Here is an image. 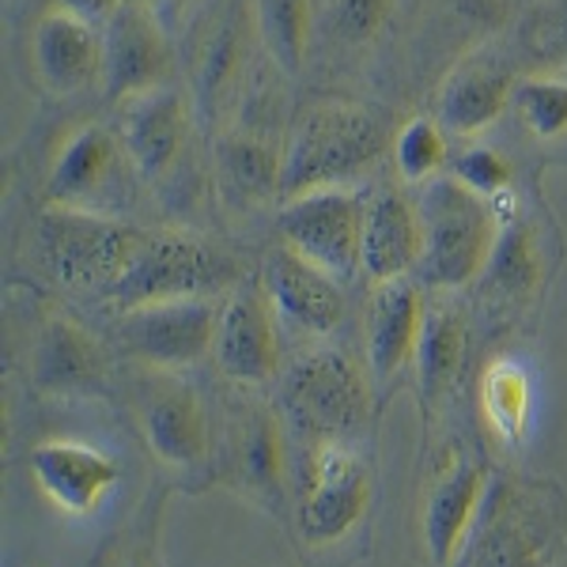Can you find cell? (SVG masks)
Wrapping results in <instances>:
<instances>
[{"label": "cell", "instance_id": "6da1fadb", "mask_svg": "<svg viewBox=\"0 0 567 567\" xmlns=\"http://www.w3.org/2000/svg\"><path fill=\"white\" fill-rule=\"evenodd\" d=\"M567 537V499L553 481L488 484L470 542L454 567H553Z\"/></svg>", "mask_w": 567, "mask_h": 567}, {"label": "cell", "instance_id": "7a4b0ae2", "mask_svg": "<svg viewBox=\"0 0 567 567\" xmlns=\"http://www.w3.org/2000/svg\"><path fill=\"white\" fill-rule=\"evenodd\" d=\"M416 208L424 224L416 277L439 291H458L481 280L503 235L496 200L481 197L454 175H435L420 186Z\"/></svg>", "mask_w": 567, "mask_h": 567}, {"label": "cell", "instance_id": "3957f363", "mask_svg": "<svg viewBox=\"0 0 567 567\" xmlns=\"http://www.w3.org/2000/svg\"><path fill=\"white\" fill-rule=\"evenodd\" d=\"M386 152V125L355 103H318L296 122L284 144L280 197H303L310 189L349 186Z\"/></svg>", "mask_w": 567, "mask_h": 567}, {"label": "cell", "instance_id": "277c9868", "mask_svg": "<svg viewBox=\"0 0 567 567\" xmlns=\"http://www.w3.org/2000/svg\"><path fill=\"white\" fill-rule=\"evenodd\" d=\"M374 409V374L349 352L310 349L280 371V413L299 443L352 439Z\"/></svg>", "mask_w": 567, "mask_h": 567}, {"label": "cell", "instance_id": "5b68a950", "mask_svg": "<svg viewBox=\"0 0 567 567\" xmlns=\"http://www.w3.org/2000/svg\"><path fill=\"white\" fill-rule=\"evenodd\" d=\"M148 235L110 213L45 205L39 219V250L50 277L76 291H110L122 284Z\"/></svg>", "mask_w": 567, "mask_h": 567}, {"label": "cell", "instance_id": "8992f818", "mask_svg": "<svg viewBox=\"0 0 567 567\" xmlns=\"http://www.w3.org/2000/svg\"><path fill=\"white\" fill-rule=\"evenodd\" d=\"M299 458V507L296 526L303 545L333 548L360 529L368 518L374 484L368 462L349 439H326V443H307Z\"/></svg>", "mask_w": 567, "mask_h": 567}, {"label": "cell", "instance_id": "52a82bcc", "mask_svg": "<svg viewBox=\"0 0 567 567\" xmlns=\"http://www.w3.org/2000/svg\"><path fill=\"white\" fill-rule=\"evenodd\" d=\"M239 280V261L216 243L186 231L148 235L122 277L110 303L117 310H133L144 303H175V299H216Z\"/></svg>", "mask_w": 567, "mask_h": 567}, {"label": "cell", "instance_id": "ba28073f", "mask_svg": "<svg viewBox=\"0 0 567 567\" xmlns=\"http://www.w3.org/2000/svg\"><path fill=\"white\" fill-rule=\"evenodd\" d=\"M363 213L368 200L349 186L310 189L303 197L284 200L280 239L299 258L344 284L363 272Z\"/></svg>", "mask_w": 567, "mask_h": 567}, {"label": "cell", "instance_id": "9c48e42d", "mask_svg": "<svg viewBox=\"0 0 567 567\" xmlns=\"http://www.w3.org/2000/svg\"><path fill=\"white\" fill-rule=\"evenodd\" d=\"M216 299H175L122 310L114 326L117 349L148 371H186L216 344Z\"/></svg>", "mask_w": 567, "mask_h": 567}, {"label": "cell", "instance_id": "30bf717a", "mask_svg": "<svg viewBox=\"0 0 567 567\" xmlns=\"http://www.w3.org/2000/svg\"><path fill=\"white\" fill-rule=\"evenodd\" d=\"M288 420L265 401H243L231 409L227 427V481L231 488L258 503L269 515L288 507Z\"/></svg>", "mask_w": 567, "mask_h": 567}, {"label": "cell", "instance_id": "8fae6325", "mask_svg": "<svg viewBox=\"0 0 567 567\" xmlns=\"http://www.w3.org/2000/svg\"><path fill=\"white\" fill-rule=\"evenodd\" d=\"M141 435L155 462L175 473H197L213 454V427H208L205 401L194 382L178 379V371H148L136 401Z\"/></svg>", "mask_w": 567, "mask_h": 567}, {"label": "cell", "instance_id": "7c38bea8", "mask_svg": "<svg viewBox=\"0 0 567 567\" xmlns=\"http://www.w3.org/2000/svg\"><path fill=\"white\" fill-rule=\"evenodd\" d=\"M106 39V72L103 84L114 106L159 91L175 76V45L155 8L141 0H122L103 23Z\"/></svg>", "mask_w": 567, "mask_h": 567}, {"label": "cell", "instance_id": "4fadbf2b", "mask_svg": "<svg viewBox=\"0 0 567 567\" xmlns=\"http://www.w3.org/2000/svg\"><path fill=\"white\" fill-rule=\"evenodd\" d=\"M280 318L272 310L265 288H239L219 307L216 329V368L235 386H265L284 371V344H280Z\"/></svg>", "mask_w": 567, "mask_h": 567}, {"label": "cell", "instance_id": "5bb4252c", "mask_svg": "<svg viewBox=\"0 0 567 567\" xmlns=\"http://www.w3.org/2000/svg\"><path fill=\"white\" fill-rule=\"evenodd\" d=\"M122 144L133 167L152 186H167L178 175L194 141V110L175 84L122 103Z\"/></svg>", "mask_w": 567, "mask_h": 567}, {"label": "cell", "instance_id": "9a60e30c", "mask_svg": "<svg viewBox=\"0 0 567 567\" xmlns=\"http://www.w3.org/2000/svg\"><path fill=\"white\" fill-rule=\"evenodd\" d=\"M488 484V470L465 451H451L435 470L424 496V518H420L432 567L458 564L462 548L470 542L473 526H477Z\"/></svg>", "mask_w": 567, "mask_h": 567}, {"label": "cell", "instance_id": "2e32d148", "mask_svg": "<svg viewBox=\"0 0 567 567\" xmlns=\"http://www.w3.org/2000/svg\"><path fill=\"white\" fill-rule=\"evenodd\" d=\"M122 155H130L122 133L99 122L80 125L53 155L50 175H45V205L106 213V200L122 182Z\"/></svg>", "mask_w": 567, "mask_h": 567}, {"label": "cell", "instance_id": "e0dca14e", "mask_svg": "<svg viewBox=\"0 0 567 567\" xmlns=\"http://www.w3.org/2000/svg\"><path fill=\"white\" fill-rule=\"evenodd\" d=\"M31 477L61 515L87 518L117 488V462L76 439H45L31 451Z\"/></svg>", "mask_w": 567, "mask_h": 567}, {"label": "cell", "instance_id": "ac0fdd59", "mask_svg": "<svg viewBox=\"0 0 567 567\" xmlns=\"http://www.w3.org/2000/svg\"><path fill=\"white\" fill-rule=\"evenodd\" d=\"M34 386L50 398H95L110 379L106 344L69 315H50L31 355Z\"/></svg>", "mask_w": 567, "mask_h": 567}, {"label": "cell", "instance_id": "d6986e66", "mask_svg": "<svg viewBox=\"0 0 567 567\" xmlns=\"http://www.w3.org/2000/svg\"><path fill=\"white\" fill-rule=\"evenodd\" d=\"M261 288H265V296H269L280 322L299 329V333H307V337L333 333L344 318L341 280H333L329 272L318 269V265L299 258L288 246H277V250L265 258Z\"/></svg>", "mask_w": 567, "mask_h": 567}, {"label": "cell", "instance_id": "ffe728a7", "mask_svg": "<svg viewBox=\"0 0 567 567\" xmlns=\"http://www.w3.org/2000/svg\"><path fill=\"white\" fill-rule=\"evenodd\" d=\"M34 69L53 95H80L106 72V39L84 16L53 8L34 31Z\"/></svg>", "mask_w": 567, "mask_h": 567}, {"label": "cell", "instance_id": "44dd1931", "mask_svg": "<svg viewBox=\"0 0 567 567\" xmlns=\"http://www.w3.org/2000/svg\"><path fill=\"white\" fill-rule=\"evenodd\" d=\"M427 322L424 291L416 280L398 277L374 284L368 307V368L374 386H386L416 360V344Z\"/></svg>", "mask_w": 567, "mask_h": 567}, {"label": "cell", "instance_id": "7402d4cb", "mask_svg": "<svg viewBox=\"0 0 567 567\" xmlns=\"http://www.w3.org/2000/svg\"><path fill=\"white\" fill-rule=\"evenodd\" d=\"M515 76L496 58L458 61L443 80L435 99V122L454 136H477L499 122V114L515 103Z\"/></svg>", "mask_w": 567, "mask_h": 567}, {"label": "cell", "instance_id": "603a6c76", "mask_svg": "<svg viewBox=\"0 0 567 567\" xmlns=\"http://www.w3.org/2000/svg\"><path fill=\"white\" fill-rule=\"evenodd\" d=\"M424 254V224L416 200L398 189H382L363 213V272L374 284H386L416 272Z\"/></svg>", "mask_w": 567, "mask_h": 567}, {"label": "cell", "instance_id": "cb8c5ba5", "mask_svg": "<svg viewBox=\"0 0 567 567\" xmlns=\"http://www.w3.org/2000/svg\"><path fill=\"white\" fill-rule=\"evenodd\" d=\"M243 20L235 8L216 16V23L208 27V34L200 39L197 45V58H194V87H197V110L216 122L219 117V106L224 99L231 95L235 80L243 72Z\"/></svg>", "mask_w": 567, "mask_h": 567}, {"label": "cell", "instance_id": "d4e9b609", "mask_svg": "<svg viewBox=\"0 0 567 567\" xmlns=\"http://www.w3.org/2000/svg\"><path fill=\"white\" fill-rule=\"evenodd\" d=\"M481 420L499 446H518L529 432V409H534V382L518 360H492L477 386Z\"/></svg>", "mask_w": 567, "mask_h": 567}, {"label": "cell", "instance_id": "484cf974", "mask_svg": "<svg viewBox=\"0 0 567 567\" xmlns=\"http://www.w3.org/2000/svg\"><path fill=\"white\" fill-rule=\"evenodd\" d=\"M219 175H224V186L235 197L261 205L272 194H280L284 148L250 130H235L219 141Z\"/></svg>", "mask_w": 567, "mask_h": 567}, {"label": "cell", "instance_id": "4316f807", "mask_svg": "<svg viewBox=\"0 0 567 567\" xmlns=\"http://www.w3.org/2000/svg\"><path fill=\"white\" fill-rule=\"evenodd\" d=\"M465 360V318L454 307L427 310L424 333L416 344V379H420V398L427 409H435L446 398V390L454 386Z\"/></svg>", "mask_w": 567, "mask_h": 567}, {"label": "cell", "instance_id": "83f0119b", "mask_svg": "<svg viewBox=\"0 0 567 567\" xmlns=\"http://www.w3.org/2000/svg\"><path fill=\"white\" fill-rule=\"evenodd\" d=\"M254 27L265 53L288 76L303 72L315 39V0H254Z\"/></svg>", "mask_w": 567, "mask_h": 567}, {"label": "cell", "instance_id": "f1b7e54d", "mask_svg": "<svg viewBox=\"0 0 567 567\" xmlns=\"http://www.w3.org/2000/svg\"><path fill=\"white\" fill-rule=\"evenodd\" d=\"M488 277L492 288L503 291L507 299H515V303H526V299L537 296V288L545 280V258L529 224H503Z\"/></svg>", "mask_w": 567, "mask_h": 567}, {"label": "cell", "instance_id": "f546056e", "mask_svg": "<svg viewBox=\"0 0 567 567\" xmlns=\"http://www.w3.org/2000/svg\"><path fill=\"white\" fill-rule=\"evenodd\" d=\"M393 163L409 186H424L446 167V130L427 117H416L393 136Z\"/></svg>", "mask_w": 567, "mask_h": 567}, {"label": "cell", "instance_id": "4dcf8cb0", "mask_svg": "<svg viewBox=\"0 0 567 567\" xmlns=\"http://www.w3.org/2000/svg\"><path fill=\"white\" fill-rule=\"evenodd\" d=\"M515 106L526 130L537 141L567 136V80L564 76H529L515 87Z\"/></svg>", "mask_w": 567, "mask_h": 567}, {"label": "cell", "instance_id": "1f68e13d", "mask_svg": "<svg viewBox=\"0 0 567 567\" xmlns=\"http://www.w3.org/2000/svg\"><path fill=\"white\" fill-rule=\"evenodd\" d=\"M454 178H462L470 189H477L481 197L499 200L511 189V163L507 155H499L496 148H484V144H473L465 148L451 167Z\"/></svg>", "mask_w": 567, "mask_h": 567}, {"label": "cell", "instance_id": "d6a6232c", "mask_svg": "<svg viewBox=\"0 0 567 567\" xmlns=\"http://www.w3.org/2000/svg\"><path fill=\"white\" fill-rule=\"evenodd\" d=\"M393 0H337V31L349 42H371L386 27Z\"/></svg>", "mask_w": 567, "mask_h": 567}, {"label": "cell", "instance_id": "836d02e7", "mask_svg": "<svg viewBox=\"0 0 567 567\" xmlns=\"http://www.w3.org/2000/svg\"><path fill=\"white\" fill-rule=\"evenodd\" d=\"M122 4V0H58V8H65L72 16H84V20L99 23V20H110V12Z\"/></svg>", "mask_w": 567, "mask_h": 567}, {"label": "cell", "instance_id": "e575fe53", "mask_svg": "<svg viewBox=\"0 0 567 567\" xmlns=\"http://www.w3.org/2000/svg\"><path fill=\"white\" fill-rule=\"evenodd\" d=\"M110 567H163V564L148 545H133V548H125V553L117 556Z\"/></svg>", "mask_w": 567, "mask_h": 567}, {"label": "cell", "instance_id": "d590c367", "mask_svg": "<svg viewBox=\"0 0 567 567\" xmlns=\"http://www.w3.org/2000/svg\"><path fill=\"white\" fill-rule=\"evenodd\" d=\"M141 4H148V8H155V12L163 16V4H171V8H175V4H186V0H141Z\"/></svg>", "mask_w": 567, "mask_h": 567}, {"label": "cell", "instance_id": "8d00e7d4", "mask_svg": "<svg viewBox=\"0 0 567 567\" xmlns=\"http://www.w3.org/2000/svg\"><path fill=\"white\" fill-rule=\"evenodd\" d=\"M553 567H567V556H560V560H556Z\"/></svg>", "mask_w": 567, "mask_h": 567}]
</instances>
